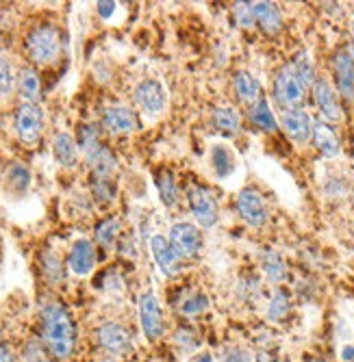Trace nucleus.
<instances>
[{
    "label": "nucleus",
    "mask_w": 354,
    "mask_h": 362,
    "mask_svg": "<svg viewBox=\"0 0 354 362\" xmlns=\"http://www.w3.org/2000/svg\"><path fill=\"white\" fill-rule=\"evenodd\" d=\"M40 323H42V341L50 351V356L55 360H70L79 343L76 323L70 310L61 302L48 300L42 304Z\"/></svg>",
    "instance_id": "1"
},
{
    "label": "nucleus",
    "mask_w": 354,
    "mask_h": 362,
    "mask_svg": "<svg viewBox=\"0 0 354 362\" xmlns=\"http://www.w3.org/2000/svg\"><path fill=\"white\" fill-rule=\"evenodd\" d=\"M24 48L28 59L38 65H50L55 63L63 52V33L57 24L44 22L28 30L24 40Z\"/></svg>",
    "instance_id": "2"
},
{
    "label": "nucleus",
    "mask_w": 354,
    "mask_h": 362,
    "mask_svg": "<svg viewBox=\"0 0 354 362\" xmlns=\"http://www.w3.org/2000/svg\"><path fill=\"white\" fill-rule=\"evenodd\" d=\"M304 91H307V87L296 76L292 63L282 65V68L276 72V78H274V98H276V103L282 109H287V111L300 109V105L304 103Z\"/></svg>",
    "instance_id": "3"
},
{
    "label": "nucleus",
    "mask_w": 354,
    "mask_h": 362,
    "mask_svg": "<svg viewBox=\"0 0 354 362\" xmlns=\"http://www.w3.org/2000/svg\"><path fill=\"white\" fill-rule=\"evenodd\" d=\"M168 241L172 245V250L176 252V256L181 260H189V258H196L202 250V233L200 228L189 223V221H176L170 228V235Z\"/></svg>",
    "instance_id": "4"
},
{
    "label": "nucleus",
    "mask_w": 354,
    "mask_h": 362,
    "mask_svg": "<svg viewBox=\"0 0 354 362\" xmlns=\"http://www.w3.org/2000/svg\"><path fill=\"white\" fill-rule=\"evenodd\" d=\"M96 343L101 345L109 356H126L133 351V334L128 332V327H124L118 321H105L96 330Z\"/></svg>",
    "instance_id": "5"
},
{
    "label": "nucleus",
    "mask_w": 354,
    "mask_h": 362,
    "mask_svg": "<svg viewBox=\"0 0 354 362\" xmlns=\"http://www.w3.org/2000/svg\"><path fill=\"white\" fill-rule=\"evenodd\" d=\"M16 133L24 146H35L44 133V109L40 105L22 103L16 111Z\"/></svg>",
    "instance_id": "6"
},
{
    "label": "nucleus",
    "mask_w": 354,
    "mask_h": 362,
    "mask_svg": "<svg viewBox=\"0 0 354 362\" xmlns=\"http://www.w3.org/2000/svg\"><path fill=\"white\" fill-rule=\"evenodd\" d=\"M139 323H142V332L148 341H159L166 332V319L161 304L156 300L154 293H144L139 298Z\"/></svg>",
    "instance_id": "7"
},
{
    "label": "nucleus",
    "mask_w": 354,
    "mask_h": 362,
    "mask_svg": "<svg viewBox=\"0 0 354 362\" xmlns=\"http://www.w3.org/2000/svg\"><path fill=\"white\" fill-rule=\"evenodd\" d=\"M235 206H237L239 217L248 226L261 228V226L268 223L270 211H268V204H266V197L256 189H241L239 195H237V200H235Z\"/></svg>",
    "instance_id": "8"
},
{
    "label": "nucleus",
    "mask_w": 354,
    "mask_h": 362,
    "mask_svg": "<svg viewBox=\"0 0 354 362\" xmlns=\"http://www.w3.org/2000/svg\"><path fill=\"white\" fill-rule=\"evenodd\" d=\"M135 105L146 115H161L168 105V89L156 78H146L135 87Z\"/></svg>",
    "instance_id": "9"
},
{
    "label": "nucleus",
    "mask_w": 354,
    "mask_h": 362,
    "mask_svg": "<svg viewBox=\"0 0 354 362\" xmlns=\"http://www.w3.org/2000/svg\"><path fill=\"white\" fill-rule=\"evenodd\" d=\"M187 200H189V209L194 213L196 221L202 228H213L219 219V211L215 204V197L200 185H191L187 191Z\"/></svg>",
    "instance_id": "10"
},
{
    "label": "nucleus",
    "mask_w": 354,
    "mask_h": 362,
    "mask_svg": "<svg viewBox=\"0 0 354 362\" xmlns=\"http://www.w3.org/2000/svg\"><path fill=\"white\" fill-rule=\"evenodd\" d=\"M313 100L315 107L319 109L324 122H341L343 119V109L339 103V93L333 89V85L324 78H317L313 85Z\"/></svg>",
    "instance_id": "11"
},
{
    "label": "nucleus",
    "mask_w": 354,
    "mask_h": 362,
    "mask_svg": "<svg viewBox=\"0 0 354 362\" xmlns=\"http://www.w3.org/2000/svg\"><path fill=\"white\" fill-rule=\"evenodd\" d=\"M137 115L126 105H109L103 111V128L111 135H126L137 130Z\"/></svg>",
    "instance_id": "12"
},
{
    "label": "nucleus",
    "mask_w": 354,
    "mask_h": 362,
    "mask_svg": "<svg viewBox=\"0 0 354 362\" xmlns=\"http://www.w3.org/2000/svg\"><path fill=\"white\" fill-rule=\"evenodd\" d=\"M150 254H152L154 262L159 265V269L164 272V276L174 278V276H178V274L183 272V267H181V258H178L176 252L172 250L168 237H164V235H154V237L150 239Z\"/></svg>",
    "instance_id": "13"
},
{
    "label": "nucleus",
    "mask_w": 354,
    "mask_h": 362,
    "mask_svg": "<svg viewBox=\"0 0 354 362\" xmlns=\"http://www.w3.org/2000/svg\"><path fill=\"white\" fill-rule=\"evenodd\" d=\"M333 74L337 83V91L346 98V100H354V61L343 50L335 52L333 57Z\"/></svg>",
    "instance_id": "14"
},
{
    "label": "nucleus",
    "mask_w": 354,
    "mask_h": 362,
    "mask_svg": "<svg viewBox=\"0 0 354 362\" xmlns=\"http://www.w3.org/2000/svg\"><path fill=\"white\" fill-rule=\"evenodd\" d=\"M68 267L74 276H89L96 267V247L89 239H79L70 247Z\"/></svg>",
    "instance_id": "15"
},
{
    "label": "nucleus",
    "mask_w": 354,
    "mask_h": 362,
    "mask_svg": "<svg viewBox=\"0 0 354 362\" xmlns=\"http://www.w3.org/2000/svg\"><path fill=\"white\" fill-rule=\"evenodd\" d=\"M280 126L287 133L289 139H294L296 144H304L311 137V128H313V119L309 117L307 111L302 109H292L285 111L280 117Z\"/></svg>",
    "instance_id": "16"
},
{
    "label": "nucleus",
    "mask_w": 354,
    "mask_h": 362,
    "mask_svg": "<svg viewBox=\"0 0 354 362\" xmlns=\"http://www.w3.org/2000/svg\"><path fill=\"white\" fill-rule=\"evenodd\" d=\"M311 139H313V146L319 150V154L326 156V158H335L339 154V150H341L339 139L335 135V130L324 119H313Z\"/></svg>",
    "instance_id": "17"
},
{
    "label": "nucleus",
    "mask_w": 354,
    "mask_h": 362,
    "mask_svg": "<svg viewBox=\"0 0 354 362\" xmlns=\"http://www.w3.org/2000/svg\"><path fill=\"white\" fill-rule=\"evenodd\" d=\"M254 22L268 35H278L282 30V13L274 3H252Z\"/></svg>",
    "instance_id": "18"
},
{
    "label": "nucleus",
    "mask_w": 354,
    "mask_h": 362,
    "mask_svg": "<svg viewBox=\"0 0 354 362\" xmlns=\"http://www.w3.org/2000/svg\"><path fill=\"white\" fill-rule=\"evenodd\" d=\"M52 154L61 168H74L79 163V141L70 133H57L52 137Z\"/></svg>",
    "instance_id": "19"
},
{
    "label": "nucleus",
    "mask_w": 354,
    "mask_h": 362,
    "mask_svg": "<svg viewBox=\"0 0 354 362\" xmlns=\"http://www.w3.org/2000/svg\"><path fill=\"white\" fill-rule=\"evenodd\" d=\"M85 158L89 163L93 176H98V178H111L118 170V158L107 146H101L98 150H93Z\"/></svg>",
    "instance_id": "20"
},
{
    "label": "nucleus",
    "mask_w": 354,
    "mask_h": 362,
    "mask_svg": "<svg viewBox=\"0 0 354 362\" xmlns=\"http://www.w3.org/2000/svg\"><path fill=\"white\" fill-rule=\"evenodd\" d=\"M233 87H235V93L239 95V100L246 103V105H254L261 100V85L256 81L250 72L246 70H239L235 72L233 76Z\"/></svg>",
    "instance_id": "21"
},
{
    "label": "nucleus",
    "mask_w": 354,
    "mask_h": 362,
    "mask_svg": "<svg viewBox=\"0 0 354 362\" xmlns=\"http://www.w3.org/2000/svg\"><path fill=\"white\" fill-rule=\"evenodd\" d=\"M18 93L22 98V103L38 105L40 100V91H42V81L33 68H22L18 74Z\"/></svg>",
    "instance_id": "22"
},
{
    "label": "nucleus",
    "mask_w": 354,
    "mask_h": 362,
    "mask_svg": "<svg viewBox=\"0 0 354 362\" xmlns=\"http://www.w3.org/2000/svg\"><path fill=\"white\" fill-rule=\"evenodd\" d=\"M250 122L256 126V128H261L263 133H276L278 130V119L270 107V103L266 100V98H261L259 103H254L250 107Z\"/></svg>",
    "instance_id": "23"
},
{
    "label": "nucleus",
    "mask_w": 354,
    "mask_h": 362,
    "mask_svg": "<svg viewBox=\"0 0 354 362\" xmlns=\"http://www.w3.org/2000/svg\"><path fill=\"white\" fill-rule=\"evenodd\" d=\"M211 163H213V170H215V176L217 178H227L235 172V154L231 148H227L224 144H215L211 148Z\"/></svg>",
    "instance_id": "24"
},
{
    "label": "nucleus",
    "mask_w": 354,
    "mask_h": 362,
    "mask_svg": "<svg viewBox=\"0 0 354 362\" xmlns=\"http://www.w3.org/2000/svg\"><path fill=\"white\" fill-rule=\"evenodd\" d=\"M213 126L215 130L224 135H237L241 130V119H239V113L233 109V107H217L213 111Z\"/></svg>",
    "instance_id": "25"
},
{
    "label": "nucleus",
    "mask_w": 354,
    "mask_h": 362,
    "mask_svg": "<svg viewBox=\"0 0 354 362\" xmlns=\"http://www.w3.org/2000/svg\"><path fill=\"white\" fill-rule=\"evenodd\" d=\"M156 189H159V195H161V202H164L168 209H174L178 204V187H176V180H174L172 172L164 170L156 176Z\"/></svg>",
    "instance_id": "26"
},
{
    "label": "nucleus",
    "mask_w": 354,
    "mask_h": 362,
    "mask_svg": "<svg viewBox=\"0 0 354 362\" xmlns=\"http://www.w3.org/2000/svg\"><path fill=\"white\" fill-rule=\"evenodd\" d=\"M261 267H263V274L268 276L270 282H282L287 278V267H285V260L278 252L274 250H268L261 258Z\"/></svg>",
    "instance_id": "27"
},
{
    "label": "nucleus",
    "mask_w": 354,
    "mask_h": 362,
    "mask_svg": "<svg viewBox=\"0 0 354 362\" xmlns=\"http://www.w3.org/2000/svg\"><path fill=\"white\" fill-rule=\"evenodd\" d=\"M289 310H292V298L285 288H276L272 300L268 304V319L270 321H285Z\"/></svg>",
    "instance_id": "28"
},
{
    "label": "nucleus",
    "mask_w": 354,
    "mask_h": 362,
    "mask_svg": "<svg viewBox=\"0 0 354 362\" xmlns=\"http://www.w3.org/2000/svg\"><path fill=\"white\" fill-rule=\"evenodd\" d=\"M292 68L296 72V76L300 78V83L304 87H313L315 85V68H313V61L309 57V52L300 50L294 59H292Z\"/></svg>",
    "instance_id": "29"
},
{
    "label": "nucleus",
    "mask_w": 354,
    "mask_h": 362,
    "mask_svg": "<svg viewBox=\"0 0 354 362\" xmlns=\"http://www.w3.org/2000/svg\"><path fill=\"white\" fill-rule=\"evenodd\" d=\"M101 146H103L101 144V128L96 124H83L79 128V148H81V152L87 156L93 150H98Z\"/></svg>",
    "instance_id": "30"
},
{
    "label": "nucleus",
    "mask_w": 354,
    "mask_h": 362,
    "mask_svg": "<svg viewBox=\"0 0 354 362\" xmlns=\"http://www.w3.org/2000/svg\"><path fill=\"white\" fill-rule=\"evenodd\" d=\"M174 345H176V349L185 356H189V354H196L198 351V347H200V339H198V334L191 330L189 325H183V327H178V330L174 332Z\"/></svg>",
    "instance_id": "31"
},
{
    "label": "nucleus",
    "mask_w": 354,
    "mask_h": 362,
    "mask_svg": "<svg viewBox=\"0 0 354 362\" xmlns=\"http://www.w3.org/2000/svg\"><path fill=\"white\" fill-rule=\"evenodd\" d=\"M120 235V219L118 217H107L98 226H96V241L103 247H111Z\"/></svg>",
    "instance_id": "32"
},
{
    "label": "nucleus",
    "mask_w": 354,
    "mask_h": 362,
    "mask_svg": "<svg viewBox=\"0 0 354 362\" xmlns=\"http://www.w3.org/2000/svg\"><path fill=\"white\" fill-rule=\"evenodd\" d=\"M42 265H44V276L50 284H59V282H63V278H66V269H63V262L57 254L46 252L42 258Z\"/></svg>",
    "instance_id": "33"
},
{
    "label": "nucleus",
    "mask_w": 354,
    "mask_h": 362,
    "mask_svg": "<svg viewBox=\"0 0 354 362\" xmlns=\"http://www.w3.org/2000/svg\"><path fill=\"white\" fill-rule=\"evenodd\" d=\"M91 193H93V200L101 202V204H111L115 200V185L111 178H98L93 176L91 182Z\"/></svg>",
    "instance_id": "34"
},
{
    "label": "nucleus",
    "mask_w": 354,
    "mask_h": 362,
    "mask_svg": "<svg viewBox=\"0 0 354 362\" xmlns=\"http://www.w3.org/2000/svg\"><path fill=\"white\" fill-rule=\"evenodd\" d=\"M16 83H18V78H16L11 61L0 54V98H7L13 91Z\"/></svg>",
    "instance_id": "35"
},
{
    "label": "nucleus",
    "mask_w": 354,
    "mask_h": 362,
    "mask_svg": "<svg viewBox=\"0 0 354 362\" xmlns=\"http://www.w3.org/2000/svg\"><path fill=\"white\" fill-rule=\"evenodd\" d=\"M209 308V298L205 293H194V295H189L187 300H183L181 304V313L187 315V317H196V315H202L205 310Z\"/></svg>",
    "instance_id": "36"
},
{
    "label": "nucleus",
    "mask_w": 354,
    "mask_h": 362,
    "mask_svg": "<svg viewBox=\"0 0 354 362\" xmlns=\"http://www.w3.org/2000/svg\"><path fill=\"white\" fill-rule=\"evenodd\" d=\"M7 178H9L11 189H16L18 193H24V191L30 187V172H28L24 165H20V163H16V165H11V170H9Z\"/></svg>",
    "instance_id": "37"
},
{
    "label": "nucleus",
    "mask_w": 354,
    "mask_h": 362,
    "mask_svg": "<svg viewBox=\"0 0 354 362\" xmlns=\"http://www.w3.org/2000/svg\"><path fill=\"white\" fill-rule=\"evenodd\" d=\"M233 16H235V22H237L241 28H252V26H256L252 3H235V5H233Z\"/></svg>",
    "instance_id": "38"
},
{
    "label": "nucleus",
    "mask_w": 354,
    "mask_h": 362,
    "mask_svg": "<svg viewBox=\"0 0 354 362\" xmlns=\"http://www.w3.org/2000/svg\"><path fill=\"white\" fill-rule=\"evenodd\" d=\"M222 360H224V362H254L252 356H250L244 347H237V345L224 347Z\"/></svg>",
    "instance_id": "39"
},
{
    "label": "nucleus",
    "mask_w": 354,
    "mask_h": 362,
    "mask_svg": "<svg viewBox=\"0 0 354 362\" xmlns=\"http://www.w3.org/2000/svg\"><path fill=\"white\" fill-rule=\"evenodd\" d=\"M24 358L28 362H44L46 360V354H44V349H42L40 343H28L26 349H24Z\"/></svg>",
    "instance_id": "40"
},
{
    "label": "nucleus",
    "mask_w": 354,
    "mask_h": 362,
    "mask_svg": "<svg viewBox=\"0 0 354 362\" xmlns=\"http://www.w3.org/2000/svg\"><path fill=\"white\" fill-rule=\"evenodd\" d=\"M115 3H98L96 5V11H98V16L103 18V20H109L113 13H115Z\"/></svg>",
    "instance_id": "41"
},
{
    "label": "nucleus",
    "mask_w": 354,
    "mask_h": 362,
    "mask_svg": "<svg viewBox=\"0 0 354 362\" xmlns=\"http://www.w3.org/2000/svg\"><path fill=\"white\" fill-rule=\"evenodd\" d=\"M0 362H16V354L7 343H0Z\"/></svg>",
    "instance_id": "42"
},
{
    "label": "nucleus",
    "mask_w": 354,
    "mask_h": 362,
    "mask_svg": "<svg viewBox=\"0 0 354 362\" xmlns=\"http://www.w3.org/2000/svg\"><path fill=\"white\" fill-rule=\"evenodd\" d=\"M187 362H215V358L209 351H196V354H191L187 358Z\"/></svg>",
    "instance_id": "43"
},
{
    "label": "nucleus",
    "mask_w": 354,
    "mask_h": 362,
    "mask_svg": "<svg viewBox=\"0 0 354 362\" xmlns=\"http://www.w3.org/2000/svg\"><path fill=\"white\" fill-rule=\"evenodd\" d=\"M256 362H287V360L276 354H270V351H259L256 354Z\"/></svg>",
    "instance_id": "44"
},
{
    "label": "nucleus",
    "mask_w": 354,
    "mask_h": 362,
    "mask_svg": "<svg viewBox=\"0 0 354 362\" xmlns=\"http://www.w3.org/2000/svg\"><path fill=\"white\" fill-rule=\"evenodd\" d=\"M341 358H343L346 362H354V345H346V347L341 349Z\"/></svg>",
    "instance_id": "45"
},
{
    "label": "nucleus",
    "mask_w": 354,
    "mask_h": 362,
    "mask_svg": "<svg viewBox=\"0 0 354 362\" xmlns=\"http://www.w3.org/2000/svg\"><path fill=\"white\" fill-rule=\"evenodd\" d=\"M346 52H348V54H350V59L354 61V42H352V44H350V46L346 48Z\"/></svg>",
    "instance_id": "46"
},
{
    "label": "nucleus",
    "mask_w": 354,
    "mask_h": 362,
    "mask_svg": "<svg viewBox=\"0 0 354 362\" xmlns=\"http://www.w3.org/2000/svg\"><path fill=\"white\" fill-rule=\"evenodd\" d=\"M304 362H324V360H321V358H315V356H309Z\"/></svg>",
    "instance_id": "47"
},
{
    "label": "nucleus",
    "mask_w": 354,
    "mask_h": 362,
    "mask_svg": "<svg viewBox=\"0 0 354 362\" xmlns=\"http://www.w3.org/2000/svg\"><path fill=\"white\" fill-rule=\"evenodd\" d=\"M44 362H57V360H48V358H46V360H44Z\"/></svg>",
    "instance_id": "48"
},
{
    "label": "nucleus",
    "mask_w": 354,
    "mask_h": 362,
    "mask_svg": "<svg viewBox=\"0 0 354 362\" xmlns=\"http://www.w3.org/2000/svg\"><path fill=\"white\" fill-rule=\"evenodd\" d=\"M352 33H354V22H352Z\"/></svg>",
    "instance_id": "49"
},
{
    "label": "nucleus",
    "mask_w": 354,
    "mask_h": 362,
    "mask_svg": "<svg viewBox=\"0 0 354 362\" xmlns=\"http://www.w3.org/2000/svg\"><path fill=\"white\" fill-rule=\"evenodd\" d=\"M352 189H354V185H352Z\"/></svg>",
    "instance_id": "50"
}]
</instances>
